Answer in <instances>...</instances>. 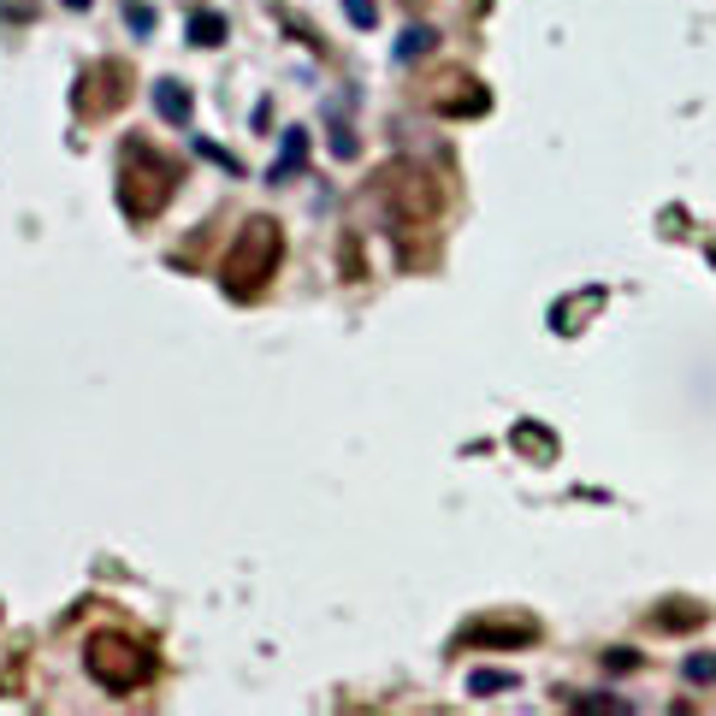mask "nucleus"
I'll list each match as a JSON object with an SVG mask.
<instances>
[{"mask_svg": "<svg viewBox=\"0 0 716 716\" xmlns=\"http://www.w3.org/2000/svg\"><path fill=\"white\" fill-rule=\"evenodd\" d=\"M178 184H184V166L173 155H160L155 143H125V155H118V208L131 219H155Z\"/></svg>", "mask_w": 716, "mask_h": 716, "instance_id": "nucleus-1", "label": "nucleus"}, {"mask_svg": "<svg viewBox=\"0 0 716 716\" xmlns=\"http://www.w3.org/2000/svg\"><path fill=\"white\" fill-rule=\"evenodd\" d=\"M279 261H284V231H279V219L255 214L249 226L237 231V243H231V255H226V272H219V284H226V297L249 302V297L267 291V279L279 272Z\"/></svg>", "mask_w": 716, "mask_h": 716, "instance_id": "nucleus-2", "label": "nucleus"}, {"mask_svg": "<svg viewBox=\"0 0 716 716\" xmlns=\"http://www.w3.org/2000/svg\"><path fill=\"white\" fill-rule=\"evenodd\" d=\"M83 657H90V675L107 693H136V687H148V675H155V652H148V640H136V634H95L83 645Z\"/></svg>", "mask_w": 716, "mask_h": 716, "instance_id": "nucleus-3", "label": "nucleus"}, {"mask_svg": "<svg viewBox=\"0 0 716 716\" xmlns=\"http://www.w3.org/2000/svg\"><path fill=\"white\" fill-rule=\"evenodd\" d=\"M380 190H385V208L397 226H426V219H438V201H445L426 166H391Z\"/></svg>", "mask_w": 716, "mask_h": 716, "instance_id": "nucleus-4", "label": "nucleus"}, {"mask_svg": "<svg viewBox=\"0 0 716 716\" xmlns=\"http://www.w3.org/2000/svg\"><path fill=\"white\" fill-rule=\"evenodd\" d=\"M426 107L445 113V118H474V113L491 107V95L468 72H445V77H433V90H426Z\"/></svg>", "mask_w": 716, "mask_h": 716, "instance_id": "nucleus-5", "label": "nucleus"}, {"mask_svg": "<svg viewBox=\"0 0 716 716\" xmlns=\"http://www.w3.org/2000/svg\"><path fill=\"white\" fill-rule=\"evenodd\" d=\"M131 101V72L125 65H101V72H90L77 83V113L83 118H107L113 107H125Z\"/></svg>", "mask_w": 716, "mask_h": 716, "instance_id": "nucleus-6", "label": "nucleus"}, {"mask_svg": "<svg viewBox=\"0 0 716 716\" xmlns=\"http://www.w3.org/2000/svg\"><path fill=\"white\" fill-rule=\"evenodd\" d=\"M539 640V622L533 616H486L463 627V645H498V652H509V645H533Z\"/></svg>", "mask_w": 716, "mask_h": 716, "instance_id": "nucleus-7", "label": "nucleus"}, {"mask_svg": "<svg viewBox=\"0 0 716 716\" xmlns=\"http://www.w3.org/2000/svg\"><path fill=\"white\" fill-rule=\"evenodd\" d=\"M155 107H160L166 125H184V131H190V90H184L178 77H160V83H155Z\"/></svg>", "mask_w": 716, "mask_h": 716, "instance_id": "nucleus-8", "label": "nucleus"}, {"mask_svg": "<svg viewBox=\"0 0 716 716\" xmlns=\"http://www.w3.org/2000/svg\"><path fill=\"white\" fill-rule=\"evenodd\" d=\"M438 48V30L433 24H408L403 37H397V60H421V54H433Z\"/></svg>", "mask_w": 716, "mask_h": 716, "instance_id": "nucleus-9", "label": "nucleus"}, {"mask_svg": "<svg viewBox=\"0 0 716 716\" xmlns=\"http://www.w3.org/2000/svg\"><path fill=\"white\" fill-rule=\"evenodd\" d=\"M302 155H309V136L291 131V136H284V155H279V166H272V184L297 178V173H302Z\"/></svg>", "mask_w": 716, "mask_h": 716, "instance_id": "nucleus-10", "label": "nucleus"}, {"mask_svg": "<svg viewBox=\"0 0 716 716\" xmlns=\"http://www.w3.org/2000/svg\"><path fill=\"white\" fill-rule=\"evenodd\" d=\"M190 42L196 48H219V42H226V19H219V12H196V19H190Z\"/></svg>", "mask_w": 716, "mask_h": 716, "instance_id": "nucleus-11", "label": "nucleus"}, {"mask_svg": "<svg viewBox=\"0 0 716 716\" xmlns=\"http://www.w3.org/2000/svg\"><path fill=\"white\" fill-rule=\"evenodd\" d=\"M509 687H516V675H504V670H474V675H468V693H480V698L509 693Z\"/></svg>", "mask_w": 716, "mask_h": 716, "instance_id": "nucleus-12", "label": "nucleus"}, {"mask_svg": "<svg viewBox=\"0 0 716 716\" xmlns=\"http://www.w3.org/2000/svg\"><path fill=\"white\" fill-rule=\"evenodd\" d=\"M693 622H705V610H698V604H663L657 610V627H693Z\"/></svg>", "mask_w": 716, "mask_h": 716, "instance_id": "nucleus-13", "label": "nucleus"}, {"mask_svg": "<svg viewBox=\"0 0 716 716\" xmlns=\"http://www.w3.org/2000/svg\"><path fill=\"white\" fill-rule=\"evenodd\" d=\"M344 12H350L355 30H380V7H373V0H344Z\"/></svg>", "mask_w": 716, "mask_h": 716, "instance_id": "nucleus-14", "label": "nucleus"}, {"mask_svg": "<svg viewBox=\"0 0 716 716\" xmlns=\"http://www.w3.org/2000/svg\"><path fill=\"white\" fill-rule=\"evenodd\" d=\"M687 681H698V687H705V681H716V652H693V657H687Z\"/></svg>", "mask_w": 716, "mask_h": 716, "instance_id": "nucleus-15", "label": "nucleus"}, {"mask_svg": "<svg viewBox=\"0 0 716 716\" xmlns=\"http://www.w3.org/2000/svg\"><path fill=\"white\" fill-rule=\"evenodd\" d=\"M125 19H131L136 37H148V30H155V7H143V0H125Z\"/></svg>", "mask_w": 716, "mask_h": 716, "instance_id": "nucleus-16", "label": "nucleus"}, {"mask_svg": "<svg viewBox=\"0 0 716 716\" xmlns=\"http://www.w3.org/2000/svg\"><path fill=\"white\" fill-rule=\"evenodd\" d=\"M516 445H533V450H539V463H551V438H544L539 426H516Z\"/></svg>", "mask_w": 716, "mask_h": 716, "instance_id": "nucleus-17", "label": "nucleus"}, {"mask_svg": "<svg viewBox=\"0 0 716 716\" xmlns=\"http://www.w3.org/2000/svg\"><path fill=\"white\" fill-rule=\"evenodd\" d=\"M7 19H30V0H7Z\"/></svg>", "mask_w": 716, "mask_h": 716, "instance_id": "nucleus-18", "label": "nucleus"}, {"mask_svg": "<svg viewBox=\"0 0 716 716\" xmlns=\"http://www.w3.org/2000/svg\"><path fill=\"white\" fill-rule=\"evenodd\" d=\"M65 7H72V12H83V7H90V0H65Z\"/></svg>", "mask_w": 716, "mask_h": 716, "instance_id": "nucleus-19", "label": "nucleus"}]
</instances>
